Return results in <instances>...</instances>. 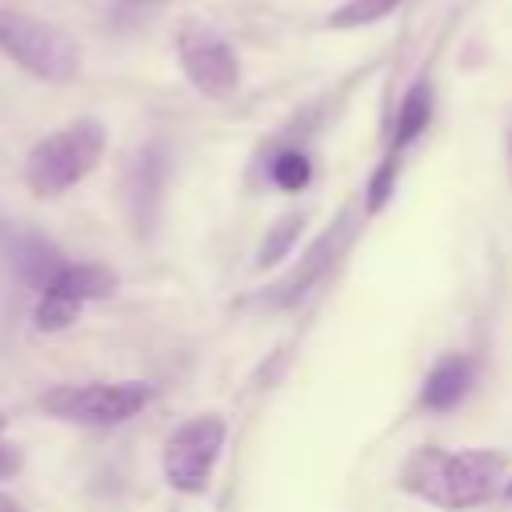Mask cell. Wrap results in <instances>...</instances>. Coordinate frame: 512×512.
I'll return each instance as SVG.
<instances>
[{
	"label": "cell",
	"mask_w": 512,
	"mask_h": 512,
	"mask_svg": "<svg viewBox=\"0 0 512 512\" xmlns=\"http://www.w3.org/2000/svg\"><path fill=\"white\" fill-rule=\"evenodd\" d=\"M164 184H168V148L164 144H144L128 172H124V208L132 220V232L144 240L152 236L164 204Z\"/></svg>",
	"instance_id": "7"
},
{
	"label": "cell",
	"mask_w": 512,
	"mask_h": 512,
	"mask_svg": "<svg viewBox=\"0 0 512 512\" xmlns=\"http://www.w3.org/2000/svg\"><path fill=\"white\" fill-rule=\"evenodd\" d=\"M468 388H472V360L468 356H444L428 372V380L420 388V404L428 412H448L468 396Z\"/></svg>",
	"instance_id": "10"
},
{
	"label": "cell",
	"mask_w": 512,
	"mask_h": 512,
	"mask_svg": "<svg viewBox=\"0 0 512 512\" xmlns=\"http://www.w3.org/2000/svg\"><path fill=\"white\" fill-rule=\"evenodd\" d=\"M20 468H24V452H20V444L0 440V480H12Z\"/></svg>",
	"instance_id": "16"
},
{
	"label": "cell",
	"mask_w": 512,
	"mask_h": 512,
	"mask_svg": "<svg viewBox=\"0 0 512 512\" xmlns=\"http://www.w3.org/2000/svg\"><path fill=\"white\" fill-rule=\"evenodd\" d=\"M428 120H432V84L428 80H416L412 88H408V96H404V104H400V112H396V132H392V152H400V148H408L424 128H428Z\"/></svg>",
	"instance_id": "11"
},
{
	"label": "cell",
	"mask_w": 512,
	"mask_h": 512,
	"mask_svg": "<svg viewBox=\"0 0 512 512\" xmlns=\"http://www.w3.org/2000/svg\"><path fill=\"white\" fill-rule=\"evenodd\" d=\"M300 232H304V216H300V212H292V216L276 220V224L268 228L264 244H260V268H272V264H280V260L292 252V244L300 240Z\"/></svg>",
	"instance_id": "13"
},
{
	"label": "cell",
	"mask_w": 512,
	"mask_h": 512,
	"mask_svg": "<svg viewBox=\"0 0 512 512\" xmlns=\"http://www.w3.org/2000/svg\"><path fill=\"white\" fill-rule=\"evenodd\" d=\"M508 472L504 452L472 448V452H444V448H416L400 468V488L444 508H476L492 492H500V480Z\"/></svg>",
	"instance_id": "1"
},
{
	"label": "cell",
	"mask_w": 512,
	"mask_h": 512,
	"mask_svg": "<svg viewBox=\"0 0 512 512\" xmlns=\"http://www.w3.org/2000/svg\"><path fill=\"white\" fill-rule=\"evenodd\" d=\"M0 512H24V508L16 504V496H8V492H0Z\"/></svg>",
	"instance_id": "17"
},
{
	"label": "cell",
	"mask_w": 512,
	"mask_h": 512,
	"mask_svg": "<svg viewBox=\"0 0 512 512\" xmlns=\"http://www.w3.org/2000/svg\"><path fill=\"white\" fill-rule=\"evenodd\" d=\"M0 56L44 84H72L84 68L80 44L64 28L4 4H0Z\"/></svg>",
	"instance_id": "3"
},
{
	"label": "cell",
	"mask_w": 512,
	"mask_h": 512,
	"mask_svg": "<svg viewBox=\"0 0 512 512\" xmlns=\"http://www.w3.org/2000/svg\"><path fill=\"white\" fill-rule=\"evenodd\" d=\"M308 180H312V160H308L300 148H284V152H276V160H272V184H276V188H284V192H300Z\"/></svg>",
	"instance_id": "14"
},
{
	"label": "cell",
	"mask_w": 512,
	"mask_h": 512,
	"mask_svg": "<svg viewBox=\"0 0 512 512\" xmlns=\"http://www.w3.org/2000/svg\"><path fill=\"white\" fill-rule=\"evenodd\" d=\"M224 440H228V424L216 412H200L176 424L172 436L164 440V480L184 496H200L216 472Z\"/></svg>",
	"instance_id": "5"
},
{
	"label": "cell",
	"mask_w": 512,
	"mask_h": 512,
	"mask_svg": "<svg viewBox=\"0 0 512 512\" xmlns=\"http://www.w3.org/2000/svg\"><path fill=\"white\" fill-rule=\"evenodd\" d=\"M124 4H152V0H124Z\"/></svg>",
	"instance_id": "20"
},
{
	"label": "cell",
	"mask_w": 512,
	"mask_h": 512,
	"mask_svg": "<svg viewBox=\"0 0 512 512\" xmlns=\"http://www.w3.org/2000/svg\"><path fill=\"white\" fill-rule=\"evenodd\" d=\"M500 492H504V496H512V480H508V484H500Z\"/></svg>",
	"instance_id": "19"
},
{
	"label": "cell",
	"mask_w": 512,
	"mask_h": 512,
	"mask_svg": "<svg viewBox=\"0 0 512 512\" xmlns=\"http://www.w3.org/2000/svg\"><path fill=\"white\" fill-rule=\"evenodd\" d=\"M108 132L96 116H76L56 132L40 136L24 156V188L36 200H56L96 172L104 160Z\"/></svg>",
	"instance_id": "2"
},
{
	"label": "cell",
	"mask_w": 512,
	"mask_h": 512,
	"mask_svg": "<svg viewBox=\"0 0 512 512\" xmlns=\"http://www.w3.org/2000/svg\"><path fill=\"white\" fill-rule=\"evenodd\" d=\"M116 288H120V280H116V272L108 264H96V260H64L60 272L40 292H60V296L76 300L80 308H88L96 300H108Z\"/></svg>",
	"instance_id": "9"
},
{
	"label": "cell",
	"mask_w": 512,
	"mask_h": 512,
	"mask_svg": "<svg viewBox=\"0 0 512 512\" xmlns=\"http://www.w3.org/2000/svg\"><path fill=\"white\" fill-rule=\"evenodd\" d=\"M4 428H8V416L0 412V440H4Z\"/></svg>",
	"instance_id": "18"
},
{
	"label": "cell",
	"mask_w": 512,
	"mask_h": 512,
	"mask_svg": "<svg viewBox=\"0 0 512 512\" xmlns=\"http://www.w3.org/2000/svg\"><path fill=\"white\" fill-rule=\"evenodd\" d=\"M176 56L188 84L208 100H228L240 88V60L232 44L204 20H184L176 32Z\"/></svg>",
	"instance_id": "6"
},
{
	"label": "cell",
	"mask_w": 512,
	"mask_h": 512,
	"mask_svg": "<svg viewBox=\"0 0 512 512\" xmlns=\"http://www.w3.org/2000/svg\"><path fill=\"white\" fill-rule=\"evenodd\" d=\"M152 404V388L144 380H92V384H52L36 396V408L60 424L80 428H116L140 416Z\"/></svg>",
	"instance_id": "4"
},
{
	"label": "cell",
	"mask_w": 512,
	"mask_h": 512,
	"mask_svg": "<svg viewBox=\"0 0 512 512\" xmlns=\"http://www.w3.org/2000/svg\"><path fill=\"white\" fill-rule=\"evenodd\" d=\"M0 256L8 260V268H12L32 292H40V288L60 272V264L68 260L40 228L20 224V220H0Z\"/></svg>",
	"instance_id": "8"
},
{
	"label": "cell",
	"mask_w": 512,
	"mask_h": 512,
	"mask_svg": "<svg viewBox=\"0 0 512 512\" xmlns=\"http://www.w3.org/2000/svg\"><path fill=\"white\" fill-rule=\"evenodd\" d=\"M400 4H404V0H348V4H340L324 24L336 28V32H344V28H364V24H376V20L392 16Z\"/></svg>",
	"instance_id": "12"
},
{
	"label": "cell",
	"mask_w": 512,
	"mask_h": 512,
	"mask_svg": "<svg viewBox=\"0 0 512 512\" xmlns=\"http://www.w3.org/2000/svg\"><path fill=\"white\" fill-rule=\"evenodd\" d=\"M396 168H400V160H396V152L372 172V180H368V196H364V208H368V216H376L388 200H392V184H396Z\"/></svg>",
	"instance_id": "15"
}]
</instances>
